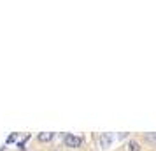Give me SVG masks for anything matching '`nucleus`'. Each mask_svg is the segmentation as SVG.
Here are the masks:
<instances>
[{
	"mask_svg": "<svg viewBox=\"0 0 156 151\" xmlns=\"http://www.w3.org/2000/svg\"><path fill=\"white\" fill-rule=\"evenodd\" d=\"M65 146L67 148H70V149H76V148H81V144H83V139L79 135H74V134H67L65 135Z\"/></svg>",
	"mask_w": 156,
	"mask_h": 151,
	"instance_id": "1",
	"label": "nucleus"
},
{
	"mask_svg": "<svg viewBox=\"0 0 156 151\" xmlns=\"http://www.w3.org/2000/svg\"><path fill=\"white\" fill-rule=\"evenodd\" d=\"M53 137H55L53 132H41V134H39V141H41V142H49Z\"/></svg>",
	"mask_w": 156,
	"mask_h": 151,
	"instance_id": "2",
	"label": "nucleus"
},
{
	"mask_svg": "<svg viewBox=\"0 0 156 151\" xmlns=\"http://www.w3.org/2000/svg\"><path fill=\"white\" fill-rule=\"evenodd\" d=\"M111 141H112L111 134H102V137H100V146H102V148H107V146L111 144Z\"/></svg>",
	"mask_w": 156,
	"mask_h": 151,
	"instance_id": "3",
	"label": "nucleus"
},
{
	"mask_svg": "<svg viewBox=\"0 0 156 151\" xmlns=\"http://www.w3.org/2000/svg\"><path fill=\"white\" fill-rule=\"evenodd\" d=\"M128 151H142L140 144L137 142V141H130V142H128Z\"/></svg>",
	"mask_w": 156,
	"mask_h": 151,
	"instance_id": "4",
	"label": "nucleus"
},
{
	"mask_svg": "<svg viewBox=\"0 0 156 151\" xmlns=\"http://www.w3.org/2000/svg\"><path fill=\"white\" fill-rule=\"evenodd\" d=\"M144 139H146L147 142H151V144H156V132H151V134H146V135H144Z\"/></svg>",
	"mask_w": 156,
	"mask_h": 151,
	"instance_id": "5",
	"label": "nucleus"
}]
</instances>
